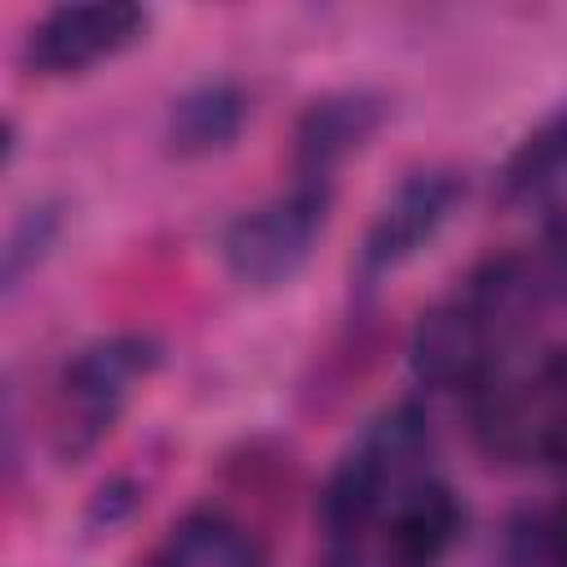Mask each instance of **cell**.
Masks as SVG:
<instances>
[{"mask_svg": "<svg viewBox=\"0 0 567 567\" xmlns=\"http://www.w3.org/2000/svg\"><path fill=\"white\" fill-rule=\"evenodd\" d=\"M425 452H430V412L416 399H399L381 408L319 487L315 518L323 532V549L363 554V536L385 514V505L399 501L412 483H421L416 470Z\"/></svg>", "mask_w": 567, "mask_h": 567, "instance_id": "1", "label": "cell"}, {"mask_svg": "<svg viewBox=\"0 0 567 567\" xmlns=\"http://www.w3.org/2000/svg\"><path fill=\"white\" fill-rule=\"evenodd\" d=\"M164 363V346L151 332H111L75 350L58 372L53 452L58 461H84L120 421L137 381Z\"/></svg>", "mask_w": 567, "mask_h": 567, "instance_id": "2", "label": "cell"}, {"mask_svg": "<svg viewBox=\"0 0 567 567\" xmlns=\"http://www.w3.org/2000/svg\"><path fill=\"white\" fill-rule=\"evenodd\" d=\"M328 213H332L328 182H297L284 195H275L257 208H244L239 217L226 221V230L217 239L226 275L252 292L292 284L310 266V257L328 230Z\"/></svg>", "mask_w": 567, "mask_h": 567, "instance_id": "3", "label": "cell"}, {"mask_svg": "<svg viewBox=\"0 0 567 567\" xmlns=\"http://www.w3.org/2000/svg\"><path fill=\"white\" fill-rule=\"evenodd\" d=\"M465 199V173L452 164H425L412 168L372 213L359 257H354V275L363 288H372L377 279L394 275L399 266H408L416 252H425L439 230L456 217Z\"/></svg>", "mask_w": 567, "mask_h": 567, "instance_id": "4", "label": "cell"}, {"mask_svg": "<svg viewBox=\"0 0 567 567\" xmlns=\"http://www.w3.org/2000/svg\"><path fill=\"white\" fill-rule=\"evenodd\" d=\"M151 27V13L133 0H80L53 4L22 44V66L44 80L84 75L124 49H133Z\"/></svg>", "mask_w": 567, "mask_h": 567, "instance_id": "5", "label": "cell"}, {"mask_svg": "<svg viewBox=\"0 0 567 567\" xmlns=\"http://www.w3.org/2000/svg\"><path fill=\"white\" fill-rule=\"evenodd\" d=\"M501 332L456 292L421 310L408 337V372L430 390H478L496 372Z\"/></svg>", "mask_w": 567, "mask_h": 567, "instance_id": "6", "label": "cell"}, {"mask_svg": "<svg viewBox=\"0 0 567 567\" xmlns=\"http://www.w3.org/2000/svg\"><path fill=\"white\" fill-rule=\"evenodd\" d=\"M390 120V97L368 84L328 89L310 97L292 124V164L301 182H328L350 155H359Z\"/></svg>", "mask_w": 567, "mask_h": 567, "instance_id": "7", "label": "cell"}, {"mask_svg": "<svg viewBox=\"0 0 567 567\" xmlns=\"http://www.w3.org/2000/svg\"><path fill=\"white\" fill-rule=\"evenodd\" d=\"M248 124V93L235 80H199L164 111V151L173 159H208L239 142Z\"/></svg>", "mask_w": 567, "mask_h": 567, "instance_id": "8", "label": "cell"}, {"mask_svg": "<svg viewBox=\"0 0 567 567\" xmlns=\"http://www.w3.org/2000/svg\"><path fill=\"white\" fill-rule=\"evenodd\" d=\"M461 527H465V505L447 483H439V478L412 483L394 501V514H390L394 567H434L456 545Z\"/></svg>", "mask_w": 567, "mask_h": 567, "instance_id": "9", "label": "cell"}, {"mask_svg": "<svg viewBox=\"0 0 567 567\" xmlns=\"http://www.w3.org/2000/svg\"><path fill=\"white\" fill-rule=\"evenodd\" d=\"M146 567H270V558L226 509H190L164 532Z\"/></svg>", "mask_w": 567, "mask_h": 567, "instance_id": "10", "label": "cell"}, {"mask_svg": "<svg viewBox=\"0 0 567 567\" xmlns=\"http://www.w3.org/2000/svg\"><path fill=\"white\" fill-rule=\"evenodd\" d=\"M567 177V102H558L540 124H532L496 173L505 204H536Z\"/></svg>", "mask_w": 567, "mask_h": 567, "instance_id": "11", "label": "cell"}, {"mask_svg": "<svg viewBox=\"0 0 567 567\" xmlns=\"http://www.w3.org/2000/svg\"><path fill=\"white\" fill-rule=\"evenodd\" d=\"M62 226H66V204L62 199H35L9 221V235H4V248H0V292L4 297L22 292L27 279H35V270L53 257V248L62 239Z\"/></svg>", "mask_w": 567, "mask_h": 567, "instance_id": "12", "label": "cell"}, {"mask_svg": "<svg viewBox=\"0 0 567 567\" xmlns=\"http://www.w3.org/2000/svg\"><path fill=\"white\" fill-rule=\"evenodd\" d=\"M505 567H567V549L554 514H514L501 545Z\"/></svg>", "mask_w": 567, "mask_h": 567, "instance_id": "13", "label": "cell"}, {"mask_svg": "<svg viewBox=\"0 0 567 567\" xmlns=\"http://www.w3.org/2000/svg\"><path fill=\"white\" fill-rule=\"evenodd\" d=\"M137 505H142L137 478L115 474V478L97 483V492L89 496V505H84V532L89 536H111V532H120L137 514Z\"/></svg>", "mask_w": 567, "mask_h": 567, "instance_id": "14", "label": "cell"}, {"mask_svg": "<svg viewBox=\"0 0 567 567\" xmlns=\"http://www.w3.org/2000/svg\"><path fill=\"white\" fill-rule=\"evenodd\" d=\"M540 279L545 288L567 297V217L545 226V261H540Z\"/></svg>", "mask_w": 567, "mask_h": 567, "instance_id": "15", "label": "cell"}, {"mask_svg": "<svg viewBox=\"0 0 567 567\" xmlns=\"http://www.w3.org/2000/svg\"><path fill=\"white\" fill-rule=\"evenodd\" d=\"M13 155H18V124L4 120V168H13Z\"/></svg>", "mask_w": 567, "mask_h": 567, "instance_id": "16", "label": "cell"}, {"mask_svg": "<svg viewBox=\"0 0 567 567\" xmlns=\"http://www.w3.org/2000/svg\"><path fill=\"white\" fill-rule=\"evenodd\" d=\"M554 523H558V536H563V549H567V501H563V509L554 514Z\"/></svg>", "mask_w": 567, "mask_h": 567, "instance_id": "17", "label": "cell"}]
</instances>
